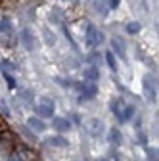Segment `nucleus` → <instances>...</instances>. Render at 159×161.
Masks as SVG:
<instances>
[{"instance_id": "nucleus-26", "label": "nucleus", "mask_w": 159, "mask_h": 161, "mask_svg": "<svg viewBox=\"0 0 159 161\" xmlns=\"http://www.w3.org/2000/svg\"><path fill=\"white\" fill-rule=\"evenodd\" d=\"M119 6V0H109V10H115Z\"/></svg>"}, {"instance_id": "nucleus-17", "label": "nucleus", "mask_w": 159, "mask_h": 161, "mask_svg": "<svg viewBox=\"0 0 159 161\" xmlns=\"http://www.w3.org/2000/svg\"><path fill=\"white\" fill-rule=\"evenodd\" d=\"M0 33H6V35L12 33V19L10 17H2V19H0Z\"/></svg>"}, {"instance_id": "nucleus-2", "label": "nucleus", "mask_w": 159, "mask_h": 161, "mask_svg": "<svg viewBox=\"0 0 159 161\" xmlns=\"http://www.w3.org/2000/svg\"><path fill=\"white\" fill-rule=\"evenodd\" d=\"M85 35H86V44L88 46H98L104 40V33H100V31L94 27V23H88V21H86Z\"/></svg>"}, {"instance_id": "nucleus-29", "label": "nucleus", "mask_w": 159, "mask_h": 161, "mask_svg": "<svg viewBox=\"0 0 159 161\" xmlns=\"http://www.w3.org/2000/svg\"><path fill=\"white\" fill-rule=\"evenodd\" d=\"M140 125H142V119H136V123H134V127H136V129H140Z\"/></svg>"}, {"instance_id": "nucleus-21", "label": "nucleus", "mask_w": 159, "mask_h": 161, "mask_svg": "<svg viewBox=\"0 0 159 161\" xmlns=\"http://www.w3.org/2000/svg\"><path fill=\"white\" fill-rule=\"evenodd\" d=\"M2 77L6 79V83H8V88H15V80L8 75V71H2Z\"/></svg>"}, {"instance_id": "nucleus-14", "label": "nucleus", "mask_w": 159, "mask_h": 161, "mask_svg": "<svg viewBox=\"0 0 159 161\" xmlns=\"http://www.w3.org/2000/svg\"><path fill=\"white\" fill-rule=\"evenodd\" d=\"M85 79L88 80V83H96V80L100 79V69H98V65H90L85 71Z\"/></svg>"}, {"instance_id": "nucleus-5", "label": "nucleus", "mask_w": 159, "mask_h": 161, "mask_svg": "<svg viewBox=\"0 0 159 161\" xmlns=\"http://www.w3.org/2000/svg\"><path fill=\"white\" fill-rule=\"evenodd\" d=\"M15 153H17V157L21 159V161H35L36 159V153L31 148H25V146H17Z\"/></svg>"}, {"instance_id": "nucleus-22", "label": "nucleus", "mask_w": 159, "mask_h": 161, "mask_svg": "<svg viewBox=\"0 0 159 161\" xmlns=\"http://www.w3.org/2000/svg\"><path fill=\"white\" fill-rule=\"evenodd\" d=\"M0 111H2L4 119H8V117H10V109H8V106H6V102H4V100H0Z\"/></svg>"}, {"instance_id": "nucleus-4", "label": "nucleus", "mask_w": 159, "mask_h": 161, "mask_svg": "<svg viewBox=\"0 0 159 161\" xmlns=\"http://www.w3.org/2000/svg\"><path fill=\"white\" fill-rule=\"evenodd\" d=\"M21 40H23V46H25L29 52H33V50H35V35L31 33V29H29V27H25V29L21 31Z\"/></svg>"}, {"instance_id": "nucleus-13", "label": "nucleus", "mask_w": 159, "mask_h": 161, "mask_svg": "<svg viewBox=\"0 0 159 161\" xmlns=\"http://www.w3.org/2000/svg\"><path fill=\"white\" fill-rule=\"evenodd\" d=\"M121 106H125V102H123L121 98H113L111 102H109V109H111V113L117 119H121Z\"/></svg>"}, {"instance_id": "nucleus-19", "label": "nucleus", "mask_w": 159, "mask_h": 161, "mask_svg": "<svg viewBox=\"0 0 159 161\" xmlns=\"http://www.w3.org/2000/svg\"><path fill=\"white\" fill-rule=\"evenodd\" d=\"M56 83L62 86V88H71V80L69 79H62V77H56Z\"/></svg>"}, {"instance_id": "nucleus-15", "label": "nucleus", "mask_w": 159, "mask_h": 161, "mask_svg": "<svg viewBox=\"0 0 159 161\" xmlns=\"http://www.w3.org/2000/svg\"><path fill=\"white\" fill-rule=\"evenodd\" d=\"M134 111H136V108L134 106H125V109L121 111V119H119V123H129V121L134 117Z\"/></svg>"}, {"instance_id": "nucleus-30", "label": "nucleus", "mask_w": 159, "mask_h": 161, "mask_svg": "<svg viewBox=\"0 0 159 161\" xmlns=\"http://www.w3.org/2000/svg\"><path fill=\"white\" fill-rule=\"evenodd\" d=\"M100 161H109V159H107V157H102V159H100Z\"/></svg>"}, {"instance_id": "nucleus-24", "label": "nucleus", "mask_w": 159, "mask_h": 161, "mask_svg": "<svg viewBox=\"0 0 159 161\" xmlns=\"http://www.w3.org/2000/svg\"><path fill=\"white\" fill-rule=\"evenodd\" d=\"M138 140H140V142H142V146H148V138H146V134L140 130V132H138Z\"/></svg>"}, {"instance_id": "nucleus-6", "label": "nucleus", "mask_w": 159, "mask_h": 161, "mask_svg": "<svg viewBox=\"0 0 159 161\" xmlns=\"http://www.w3.org/2000/svg\"><path fill=\"white\" fill-rule=\"evenodd\" d=\"M27 127L33 129L35 132H44V130H46V123H44V121L38 119V117H33V115L27 119Z\"/></svg>"}, {"instance_id": "nucleus-16", "label": "nucleus", "mask_w": 159, "mask_h": 161, "mask_svg": "<svg viewBox=\"0 0 159 161\" xmlns=\"http://www.w3.org/2000/svg\"><path fill=\"white\" fill-rule=\"evenodd\" d=\"M107 140L111 144H115V146H119L121 144V132H119V129L117 127H113V129H109V134H107Z\"/></svg>"}, {"instance_id": "nucleus-23", "label": "nucleus", "mask_w": 159, "mask_h": 161, "mask_svg": "<svg viewBox=\"0 0 159 161\" xmlns=\"http://www.w3.org/2000/svg\"><path fill=\"white\" fill-rule=\"evenodd\" d=\"M146 148V152H148V161H157V153L150 148V146H144Z\"/></svg>"}, {"instance_id": "nucleus-3", "label": "nucleus", "mask_w": 159, "mask_h": 161, "mask_svg": "<svg viewBox=\"0 0 159 161\" xmlns=\"http://www.w3.org/2000/svg\"><path fill=\"white\" fill-rule=\"evenodd\" d=\"M36 111H38V115L41 117H54V113H56V104H54V100L52 98H41V102H38V106H36Z\"/></svg>"}, {"instance_id": "nucleus-20", "label": "nucleus", "mask_w": 159, "mask_h": 161, "mask_svg": "<svg viewBox=\"0 0 159 161\" xmlns=\"http://www.w3.org/2000/svg\"><path fill=\"white\" fill-rule=\"evenodd\" d=\"M21 132H23V136H25V138H29V140H31V142H36V136L29 130V127H21Z\"/></svg>"}, {"instance_id": "nucleus-12", "label": "nucleus", "mask_w": 159, "mask_h": 161, "mask_svg": "<svg viewBox=\"0 0 159 161\" xmlns=\"http://www.w3.org/2000/svg\"><path fill=\"white\" fill-rule=\"evenodd\" d=\"M42 40H44V44L48 48H54L56 46V35L48 29V27H42Z\"/></svg>"}, {"instance_id": "nucleus-10", "label": "nucleus", "mask_w": 159, "mask_h": 161, "mask_svg": "<svg viewBox=\"0 0 159 161\" xmlns=\"http://www.w3.org/2000/svg\"><path fill=\"white\" fill-rule=\"evenodd\" d=\"M104 58H106V64H107V67L113 71V73H119V65H117V56L111 52V50H106V54H104Z\"/></svg>"}, {"instance_id": "nucleus-7", "label": "nucleus", "mask_w": 159, "mask_h": 161, "mask_svg": "<svg viewBox=\"0 0 159 161\" xmlns=\"http://www.w3.org/2000/svg\"><path fill=\"white\" fill-rule=\"evenodd\" d=\"M52 125L58 132H65V130L71 129V123L67 119H62V117H52Z\"/></svg>"}, {"instance_id": "nucleus-9", "label": "nucleus", "mask_w": 159, "mask_h": 161, "mask_svg": "<svg viewBox=\"0 0 159 161\" xmlns=\"http://www.w3.org/2000/svg\"><path fill=\"white\" fill-rule=\"evenodd\" d=\"M111 52L117 56V58H121V59H125V44H123V40L121 38H113L111 40Z\"/></svg>"}, {"instance_id": "nucleus-1", "label": "nucleus", "mask_w": 159, "mask_h": 161, "mask_svg": "<svg viewBox=\"0 0 159 161\" xmlns=\"http://www.w3.org/2000/svg\"><path fill=\"white\" fill-rule=\"evenodd\" d=\"M142 85H144V92H146L148 102L155 104L157 102V80L151 75H144L142 77Z\"/></svg>"}, {"instance_id": "nucleus-18", "label": "nucleus", "mask_w": 159, "mask_h": 161, "mask_svg": "<svg viewBox=\"0 0 159 161\" xmlns=\"http://www.w3.org/2000/svg\"><path fill=\"white\" fill-rule=\"evenodd\" d=\"M140 29H142V25L138 23V21H130V23L125 27V31H127L129 35H136V33H140Z\"/></svg>"}, {"instance_id": "nucleus-25", "label": "nucleus", "mask_w": 159, "mask_h": 161, "mask_svg": "<svg viewBox=\"0 0 159 161\" xmlns=\"http://www.w3.org/2000/svg\"><path fill=\"white\" fill-rule=\"evenodd\" d=\"M71 117H73V123H75V125H81V123H83V119H81V115H79V113H73Z\"/></svg>"}, {"instance_id": "nucleus-11", "label": "nucleus", "mask_w": 159, "mask_h": 161, "mask_svg": "<svg viewBox=\"0 0 159 161\" xmlns=\"http://www.w3.org/2000/svg\"><path fill=\"white\" fill-rule=\"evenodd\" d=\"M46 144L48 146H54V148H67L69 142L63 138V136H48L46 138Z\"/></svg>"}, {"instance_id": "nucleus-28", "label": "nucleus", "mask_w": 159, "mask_h": 161, "mask_svg": "<svg viewBox=\"0 0 159 161\" xmlns=\"http://www.w3.org/2000/svg\"><path fill=\"white\" fill-rule=\"evenodd\" d=\"M10 161H21V159L17 157V153H14V155H10Z\"/></svg>"}, {"instance_id": "nucleus-8", "label": "nucleus", "mask_w": 159, "mask_h": 161, "mask_svg": "<svg viewBox=\"0 0 159 161\" xmlns=\"http://www.w3.org/2000/svg\"><path fill=\"white\" fill-rule=\"evenodd\" d=\"M81 96L83 98H96L98 96V86H96V83H85V86H83V90H81Z\"/></svg>"}, {"instance_id": "nucleus-27", "label": "nucleus", "mask_w": 159, "mask_h": 161, "mask_svg": "<svg viewBox=\"0 0 159 161\" xmlns=\"http://www.w3.org/2000/svg\"><path fill=\"white\" fill-rule=\"evenodd\" d=\"M0 129H6V119L0 117Z\"/></svg>"}]
</instances>
